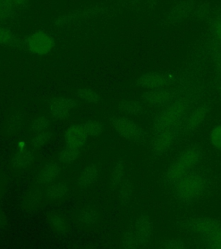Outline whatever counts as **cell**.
I'll return each instance as SVG.
<instances>
[{
    "instance_id": "1",
    "label": "cell",
    "mask_w": 221,
    "mask_h": 249,
    "mask_svg": "<svg viewBox=\"0 0 221 249\" xmlns=\"http://www.w3.org/2000/svg\"><path fill=\"white\" fill-rule=\"evenodd\" d=\"M202 160V152L197 147H188L179 154L165 172V180L175 185L185 176L195 171Z\"/></svg>"
},
{
    "instance_id": "2",
    "label": "cell",
    "mask_w": 221,
    "mask_h": 249,
    "mask_svg": "<svg viewBox=\"0 0 221 249\" xmlns=\"http://www.w3.org/2000/svg\"><path fill=\"white\" fill-rule=\"evenodd\" d=\"M174 194L180 202L192 204L198 201L206 187V178L196 170L190 172L174 185Z\"/></svg>"
},
{
    "instance_id": "3",
    "label": "cell",
    "mask_w": 221,
    "mask_h": 249,
    "mask_svg": "<svg viewBox=\"0 0 221 249\" xmlns=\"http://www.w3.org/2000/svg\"><path fill=\"white\" fill-rule=\"evenodd\" d=\"M191 105L187 99H175L170 105L157 113L154 120V132H162L182 124L184 118L190 112Z\"/></svg>"
},
{
    "instance_id": "4",
    "label": "cell",
    "mask_w": 221,
    "mask_h": 249,
    "mask_svg": "<svg viewBox=\"0 0 221 249\" xmlns=\"http://www.w3.org/2000/svg\"><path fill=\"white\" fill-rule=\"evenodd\" d=\"M153 224L145 214L140 215L134 224V230L124 234L123 245L126 248H136L145 243L152 237Z\"/></svg>"
},
{
    "instance_id": "5",
    "label": "cell",
    "mask_w": 221,
    "mask_h": 249,
    "mask_svg": "<svg viewBox=\"0 0 221 249\" xmlns=\"http://www.w3.org/2000/svg\"><path fill=\"white\" fill-rule=\"evenodd\" d=\"M181 133V124L155 132L151 143L152 151L155 155L162 156L170 150Z\"/></svg>"
},
{
    "instance_id": "6",
    "label": "cell",
    "mask_w": 221,
    "mask_h": 249,
    "mask_svg": "<svg viewBox=\"0 0 221 249\" xmlns=\"http://www.w3.org/2000/svg\"><path fill=\"white\" fill-rule=\"evenodd\" d=\"M29 51L37 55L50 54L55 46L54 39L45 31H35L29 36L26 40Z\"/></svg>"
},
{
    "instance_id": "7",
    "label": "cell",
    "mask_w": 221,
    "mask_h": 249,
    "mask_svg": "<svg viewBox=\"0 0 221 249\" xmlns=\"http://www.w3.org/2000/svg\"><path fill=\"white\" fill-rule=\"evenodd\" d=\"M113 126L121 138L131 142H139L144 138L143 129L129 118L122 117L115 119L113 122Z\"/></svg>"
},
{
    "instance_id": "8",
    "label": "cell",
    "mask_w": 221,
    "mask_h": 249,
    "mask_svg": "<svg viewBox=\"0 0 221 249\" xmlns=\"http://www.w3.org/2000/svg\"><path fill=\"white\" fill-rule=\"evenodd\" d=\"M209 111V105L207 103H203L192 112H189L181 124V133L187 134L194 132L206 120Z\"/></svg>"
},
{
    "instance_id": "9",
    "label": "cell",
    "mask_w": 221,
    "mask_h": 249,
    "mask_svg": "<svg viewBox=\"0 0 221 249\" xmlns=\"http://www.w3.org/2000/svg\"><path fill=\"white\" fill-rule=\"evenodd\" d=\"M221 224V221L216 218L195 217L187 219L183 222V230L191 233H197L202 236Z\"/></svg>"
},
{
    "instance_id": "10",
    "label": "cell",
    "mask_w": 221,
    "mask_h": 249,
    "mask_svg": "<svg viewBox=\"0 0 221 249\" xmlns=\"http://www.w3.org/2000/svg\"><path fill=\"white\" fill-rule=\"evenodd\" d=\"M144 102L154 107H166L175 100V93L166 89L148 90L142 94Z\"/></svg>"
},
{
    "instance_id": "11",
    "label": "cell",
    "mask_w": 221,
    "mask_h": 249,
    "mask_svg": "<svg viewBox=\"0 0 221 249\" xmlns=\"http://www.w3.org/2000/svg\"><path fill=\"white\" fill-rule=\"evenodd\" d=\"M194 0H181L171 8L168 13V20L172 23H179L187 19L194 12Z\"/></svg>"
},
{
    "instance_id": "12",
    "label": "cell",
    "mask_w": 221,
    "mask_h": 249,
    "mask_svg": "<svg viewBox=\"0 0 221 249\" xmlns=\"http://www.w3.org/2000/svg\"><path fill=\"white\" fill-rule=\"evenodd\" d=\"M137 84L143 89L148 90L167 89L170 84V79L165 74L160 73H147L138 79Z\"/></svg>"
},
{
    "instance_id": "13",
    "label": "cell",
    "mask_w": 221,
    "mask_h": 249,
    "mask_svg": "<svg viewBox=\"0 0 221 249\" xmlns=\"http://www.w3.org/2000/svg\"><path fill=\"white\" fill-rule=\"evenodd\" d=\"M76 106V102L70 98H59L51 106V113L56 120H65L69 116L70 111Z\"/></svg>"
},
{
    "instance_id": "14",
    "label": "cell",
    "mask_w": 221,
    "mask_h": 249,
    "mask_svg": "<svg viewBox=\"0 0 221 249\" xmlns=\"http://www.w3.org/2000/svg\"><path fill=\"white\" fill-rule=\"evenodd\" d=\"M64 137L67 145L81 149L85 144L88 135L85 133L81 124H74L67 129Z\"/></svg>"
},
{
    "instance_id": "15",
    "label": "cell",
    "mask_w": 221,
    "mask_h": 249,
    "mask_svg": "<svg viewBox=\"0 0 221 249\" xmlns=\"http://www.w3.org/2000/svg\"><path fill=\"white\" fill-rule=\"evenodd\" d=\"M201 238L206 249H221V224Z\"/></svg>"
},
{
    "instance_id": "16",
    "label": "cell",
    "mask_w": 221,
    "mask_h": 249,
    "mask_svg": "<svg viewBox=\"0 0 221 249\" xmlns=\"http://www.w3.org/2000/svg\"><path fill=\"white\" fill-rule=\"evenodd\" d=\"M61 171V167L58 163H51L46 164L43 170L40 171L38 179L43 183H52L57 178Z\"/></svg>"
},
{
    "instance_id": "17",
    "label": "cell",
    "mask_w": 221,
    "mask_h": 249,
    "mask_svg": "<svg viewBox=\"0 0 221 249\" xmlns=\"http://www.w3.org/2000/svg\"><path fill=\"white\" fill-rule=\"evenodd\" d=\"M99 177V171L95 165H89L81 172L77 182L81 186L87 187L95 183Z\"/></svg>"
},
{
    "instance_id": "18",
    "label": "cell",
    "mask_w": 221,
    "mask_h": 249,
    "mask_svg": "<svg viewBox=\"0 0 221 249\" xmlns=\"http://www.w3.org/2000/svg\"><path fill=\"white\" fill-rule=\"evenodd\" d=\"M119 110L130 115H137L144 112V106L137 101H123L119 103Z\"/></svg>"
},
{
    "instance_id": "19",
    "label": "cell",
    "mask_w": 221,
    "mask_h": 249,
    "mask_svg": "<svg viewBox=\"0 0 221 249\" xmlns=\"http://www.w3.org/2000/svg\"><path fill=\"white\" fill-rule=\"evenodd\" d=\"M32 154L25 149H19L18 152L13 159V164L17 168H25L31 163Z\"/></svg>"
},
{
    "instance_id": "20",
    "label": "cell",
    "mask_w": 221,
    "mask_h": 249,
    "mask_svg": "<svg viewBox=\"0 0 221 249\" xmlns=\"http://www.w3.org/2000/svg\"><path fill=\"white\" fill-rule=\"evenodd\" d=\"M82 125L88 136H100L104 132V125L99 121H85Z\"/></svg>"
},
{
    "instance_id": "21",
    "label": "cell",
    "mask_w": 221,
    "mask_h": 249,
    "mask_svg": "<svg viewBox=\"0 0 221 249\" xmlns=\"http://www.w3.org/2000/svg\"><path fill=\"white\" fill-rule=\"evenodd\" d=\"M80 155V149L67 145L59 154V160L63 163H71L77 160Z\"/></svg>"
},
{
    "instance_id": "22",
    "label": "cell",
    "mask_w": 221,
    "mask_h": 249,
    "mask_svg": "<svg viewBox=\"0 0 221 249\" xmlns=\"http://www.w3.org/2000/svg\"><path fill=\"white\" fill-rule=\"evenodd\" d=\"M124 174V163L123 160H119L117 162L115 166L113 167V172H112V184L113 186H119L121 183L123 182V178Z\"/></svg>"
},
{
    "instance_id": "23",
    "label": "cell",
    "mask_w": 221,
    "mask_h": 249,
    "mask_svg": "<svg viewBox=\"0 0 221 249\" xmlns=\"http://www.w3.org/2000/svg\"><path fill=\"white\" fill-rule=\"evenodd\" d=\"M15 9L12 0H0V21L9 19Z\"/></svg>"
},
{
    "instance_id": "24",
    "label": "cell",
    "mask_w": 221,
    "mask_h": 249,
    "mask_svg": "<svg viewBox=\"0 0 221 249\" xmlns=\"http://www.w3.org/2000/svg\"><path fill=\"white\" fill-rule=\"evenodd\" d=\"M67 187L62 183L51 184L47 189V195L51 199H59L66 194Z\"/></svg>"
},
{
    "instance_id": "25",
    "label": "cell",
    "mask_w": 221,
    "mask_h": 249,
    "mask_svg": "<svg viewBox=\"0 0 221 249\" xmlns=\"http://www.w3.org/2000/svg\"><path fill=\"white\" fill-rule=\"evenodd\" d=\"M77 96L85 102L93 104L100 101V95L94 90L90 89H81L78 90Z\"/></svg>"
},
{
    "instance_id": "26",
    "label": "cell",
    "mask_w": 221,
    "mask_h": 249,
    "mask_svg": "<svg viewBox=\"0 0 221 249\" xmlns=\"http://www.w3.org/2000/svg\"><path fill=\"white\" fill-rule=\"evenodd\" d=\"M210 32L214 42L221 45V17H217L211 21Z\"/></svg>"
},
{
    "instance_id": "27",
    "label": "cell",
    "mask_w": 221,
    "mask_h": 249,
    "mask_svg": "<svg viewBox=\"0 0 221 249\" xmlns=\"http://www.w3.org/2000/svg\"><path fill=\"white\" fill-rule=\"evenodd\" d=\"M16 43V36L10 29L0 27V45H12Z\"/></svg>"
},
{
    "instance_id": "28",
    "label": "cell",
    "mask_w": 221,
    "mask_h": 249,
    "mask_svg": "<svg viewBox=\"0 0 221 249\" xmlns=\"http://www.w3.org/2000/svg\"><path fill=\"white\" fill-rule=\"evenodd\" d=\"M210 141L214 147L221 151V124L215 125L210 132Z\"/></svg>"
},
{
    "instance_id": "29",
    "label": "cell",
    "mask_w": 221,
    "mask_h": 249,
    "mask_svg": "<svg viewBox=\"0 0 221 249\" xmlns=\"http://www.w3.org/2000/svg\"><path fill=\"white\" fill-rule=\"evenodd\" d=\"M49 124H50V121H48L47 118L40 117L33 121V123L31 124V129L33 132L38 133V132L45 131L47 127L49 126Z\"/></svg>"
},
{
    "instance_id": "30",
    "label": "cell",
    "mask_w": 221,
    "mask_h": 249,
    "mask_svg": "<svg viewBox=\"0 0 221 249\" xmlns=\"http://www.w3.org/2000/svg\"><path fill=\"white\" fill-rule=\"evenodd\" d=\"M163 247L167 249H183L185 248V242L178 238H171L163 242Z\"/></svg>"
},
{
    "instance_id": "31",
    "label": "cell",
    "mask_w": 221,
    "mask_h": 249,
    "mask_svg": "<svg viewBox=\"0 0 221 249\" xmlns=\"http://www.w3.org/2000/svg\"><path fill=\"white\" fill-rule=\"evenodd\" d=\"M51 132L43 131V132H38L36 134V136L32 140V143L34 144L35 147H39L42 146L43 144L46 143L48 140L51 139Z\"/></svg>"
},
{
    "instance_id": "32",
    "label": "cell",
    "mask_w": 221,
    "mask_h": 249,
    "mask_svg": "<svg viewBox=\"0 0 221 249\" xmlns=\"http://www.w3.org/2000/svg\"><path fill=\"white\" fill-rule=\"evenodd\" d=\"M120 185L119 194H120L121 198L124 200V201H127L132 196V184L129 181H125V182H122Z\"/></svg>"
},
{
    "instance_id": "33",
    "label": "cell",
    "mask_w": 221,
    "mask_h": 249,
    "mask_svg": "<svg viewBox=\"0 0 221 249\" xmlns=\"http://www.w3.org/2000/svg\"><path fill=\"white\" fill-rule=\"evenodd\" d=\"M51 222L54 229L58 231H63L65 230V224L61 218L57 215H53L51 218Z\"/></svg>"
},
{
    "instance_id": "34",
    "label": "cell",
    "mask_w": 221,
    "mask_h": 249,
    "mask_svg": "<svg viewBox=\"0 0 221 249\" xmlns=\"http://www.w3.org/2000/svg\"><path fill=\"white\" fill-rule=\"evenodd\" d=\"M12 3L16 8H21L28 4L29 0H12Z\"/></svg>"
},
{
    "instance_id": "35",
    "label": "cell",
    "mask_w": 221,
    "mask_h": 249,
    "mask_svg": "<svg viewBox=\"0 0 221 249\" xmlns=\"http://www.w3.org/2000/svg\"><path fill=\"white\" fill-rule=\"evenodd\" d=\"M92 221H93V215L92 214H89L88 213L82 214V222L89 223Z\"/></svg>"
},
{
    "instance_id": "36",
    "label": "cell",
    "mask_w": 221,
    "mask_h": 249,
    "mask_svg": "<svg viewBox=\"0 0 221 249\" xmlns=\"http://www.w3.org/2000/svg\"><path fill=\"white\" fill-rule=\"evenodd\" d=\"M24 142H21L19 144V149H24Z\"/></svg>"
},
{
    "instance_id": "37",
    "label": "cell",
    "mask_w": 221,
    "mask_h": 249,
    "mask_svg": "<svg viewBox=\"0 0 221 249\" xmlns=\"http://www.w3.org/2000/svg\"></svg>"
}]
</instances>
